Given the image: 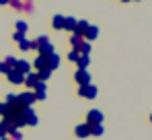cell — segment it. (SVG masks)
<instances>
[{
  "mask_svg": "<svg viewBox=\"0 0 152 140\" xmlns=\"http://www.w3.org/2000/svg\"><path fill=\"white\" fill-rule=\"evenodd\" d=\"M80 43H82V37H78V35H70V46H72V49H78Z\"/></svg>",
  "mask_w": 152,
  "mask_h": 140,
  "instance_id": "obj_26",
  "label": "cell"
},
{
  "mask_svg": "<svg viewBox=\"0 0 152 140\" xmlns=\"http://www.w3.org/2000/svg\"><path fill=\"white\" fill-rule=\"evenodd\" d=\"M33 49L39 52V56H50V54L56 52V49H53V43L50 41L48 35H39L37 39H33Z\"/></svg>",
  "mask_w": 152,
  "mask_h": 140,
  "instance_id": "obj_1",
  "label": "cell"
},
{
  "mask_svg": "<svg viewBox=\"0 0 152 140\" xmlns=\"http://www.w3.org/2000/svg\"><path fill=\"white\" fill-rule=\"evenodd\" d=\"M0 4H2V6H6V4H10V0H0Z\"/></svg>",
  "mask_w": 152,
  "mask_h": 140,
  "instance_id": "obj_33",
  "label": "cell"
},
{
  "mask_svg": "<svg viewBox=\"0 0 152 140\" xmlns=\"http://www.w3.org/2000/svg\"><path fill=\"white\" fill-rule=\"evenodd\" d=\"M60 62H62V58H60L56 52L50 54V56H48V70H51V72L58 70V68H60Z\"/></svg>",
  "mask_w": 152,
  "mask_h": 140,
  "instance_id": "obj_16",
  "label": "cell"
},
{
  "mask_svg": "<svg viewBox=\"0 0 152 140\" xmlns=\"http://www.w3.org/2000/svg\"><path fill=\"white\" fill-rule=\"evenodd\" d=\"M76 17H64V31H74V27H76Z\"/></svg>",
  "mask_w": 152,
  "mask_h": 140,
  "instance_id": "obj_18",
  "label": "cell"
},
{
  "mask_svg": "<svg viewBox=\"0 0 152 140\" xmlns=\"http://www.w3.org/2000/svg\"><path fill=\"white\" fill-rule=\"evenodd\" d=\"M74 134H76V138H88L91 136V126L88 124H78L74 128Z\"/></svg>",
  "mask_w": 152,
  "mask_h": 140,
  "instance_id": "obj_12",
  "label": "cell"
},
{
  "mask_svg": "<svg viewBox=\"0 0 152 140\" xmlns=\"http://www.w3.org/2000/svg\"><path fill=\"white\" fill-rule=\"evenodd\" d=\"M6 111H8V105H6V103L2 101V103H0V116L4 117V116H6Z\"/></svg>",
  "mask_w": 152,
  "mask_h": 140,
  "instance_id": "obj_32",
  "label": "cell"
},
{
  "mask_svg": "<svg viewBox=\"0 0 152 140\" xmlns=\"http://www.w3.org/2000/svg\"><path fill=\"white\" fill-rule=\"evenodd\" d=\"M150 122H152V113H150Z\"/></svg>",
  "mask_w": 152,
  "mask_h": 140,
  "instance_id": "obj_37",
  "label": "cell"
},
{
  "mask_svg": "<svg viewBox=\"0 0 152 140\" xmlns=\"http://www.w3.org/2000/svg\"><path fill=\"white\" fill-rule=\"evenodd\" d=\"M33 8H35V0H23L21 13H33Z\"/></svg>",
  "mask_w": 152,
  "mask_h": 140,
  "instance_id": "obj_24",
  "label": "cell"
},
{
  "mask_svg": "<svg viewBox=\"0 0 152 140\" xmlns=\"http://www.w3.org/2000/svg\"><path fill=\"white\" fill-rule=\"evenodd\" d=\"M76 66H78V70H88V66H91V56H80L78 62H76Z\"/></svg>",
  "mask_w": 152,
  "mask_h": 140,
  "instance_id": "obj_19",
  "label": "cell"
},
{
  "mask_svg": "<svg viewBox=\"0 0 152 140\" xmlns=\"http://www.w3.org/2000/svg\"><path fill=\"white\" fill-rule=\"evenodd\" d=\"M12 39H15V41L19 43V41H23V39H27V35H25V33H21V31H15V33H12Z\"/></svg>",
  "mask_w": 152,
  "mask_h": 140,
  "instance_id": "obj_29",
  "label": "cell"
},
{
  "mask_svg": "<svg viewBox=\"0 0 152 140\" xmlns=\"http://www.w3.org/2000/svg\"><path fill=\"white\" fill-rule=\"evenodd\" d=\"M6 78H8L10 85H23V83H25V76H23L21 72H17V70H10V72L6 74Z\"/></svg>",
  "mask_w": 152,
  "mask_h": 140,
  "instance_id": "obj_14",
  "label": "cell"
},
{
  "mask_svg": "<svg viewBox=\"0 0 152 140\" xmlns=\"http://www.w3.org/2000/svg\"><path fill=\"white\" fill-rule=\"evenodd\" d=\"M8 138L10 140H23V132H21V130H12V132L8 134Z\"/></svg>",
  "mask_w": 152,
  "mask_h": 140,
  "instance_id": "obj_28",
  "label": "cell"
},
{
  "mask_svg": "<svg viewBox=\"0 0 152 140\" xmlns=\"http://www.w3.org/2000/svg\"><path fill=\"white\" fill-rule=\"evenodd\" d=\"M132 2H140V0H132Z\"/></svg>",
  "mask_w": 152,
  "mask_h": 140,
  "instance_id": "obj_36",
  "label": "cell"
},
{
  "mask_svg": "<svg viewBox=\"0 0 152 140\" xmlns=\"http://www.w3.org/2000/svg\"><path fill=\"white\" fill-rule=\"evenodd\" d=\"M15 31H21V33H25L29 31V25H27V21H23V19H19L17 23H15Z\"/></svg>",
  "mask_w": 152,
  "mask_h": 140,
  "instance_id": "obj_21",
  "label": "cell"
},
{
  "mask_svg": "<svg viewBox=\"0 0 152 140\" xmlns=\"http://www.w3.org/2000/svg\"><path fill=\"white\" fill-rule=\"evenodd\" d=\"M97 95H99V89L95 87V85H84V87H78V97L80 99H97Z\"/></svg>",
  "mask_w": 152,
  "mask_h": 140,
  "instance_id": "obj_2",
  "label": "cell"
},
{
  "mask_svg": "<svg viewBox=\"0 0 152 140\" xmlns=\"http://www.w3.org/2000/svg\"><path fill=\"white\" fill-rule=\"evenodd\" d=\"M51 27H53L56 31L64 29V15H53V17H51Z\"/></svg>",
  "mask_w": 152,
  "mask_h": 140,
  "instance_id": "obj_17",
  "label": "cell"
},
{
  "mask_svg": "<svg viewBox=\"0 0 152 140\" xmlns=\"http://www.w3.org/2000/svg\"><path fill=\"white\" fill-rule=\"evenodd\" d=\"M10 6H12L15 10L21 13V8H23V0H10Z\"/></svg>",
  "mask_w": 152,
  "mask_h": 140,
  "instance_id": "obj_31",
  "label": "cell"
},
{
  "mask_svg": "<svg viewBox=\"0 0 152 140\" xmlns=\"http://www.w3.org/2000/svg\"><path fill=\"white\" fill-rule=\"evenodd\" d=\"M0 140H10V138H8V136H4V138H0Z\"/></svg>",
  "mask_w": 152,
  "mask_h": 140,
  "instance_id": "obj_34",
  "label": "cell"
},
{
  "mask_svg": "<svg viewBox=\"0 0 152 140\" xmlns=\"http://www.w3.org/2000/svg\"><path fill=\"white\" fill-rule=\"evenodd\" d=\"M88 21L86 19H78L76 21V27H74V31H72V35H78V37H82L84 33H86V29H88Z\"/></svg>",
  "mask_w": 152,
  "mask_h": 140,
  "instance_id": "obj_10",
  "label": "cell"
},
{
  "mask_svg": "<svg viewBox=\"0 0 152 140\" xmlns=\"http://www.w3.org/2000/svg\"><path fill=\"white\" fill-rule=\"evenodd\" d=\"M99 37V27L97 25H88V29H86V33L82 35V39L84 41H95Z\"/></svg>",
  "mask_w": 152,
  "mask_h": 140,
  "instance_id": "obj_13",
  "label": "cell"
},
{
  "mask_svg": "<svg viewBox=\"0 0 152 140\" xmlns=\"http://www.w3.org/2000/svg\"><path fill=\"white\" fill-rule=\"evenodd\" d=\"M91 49H93L91 41H84V39H82V43L78 46V54H80V56H91Z\"/></svg>",
  "mask_w": 152,
  "mask_h": 140,
  "instance_id": "obj_20",
  "label": "cell"
},
{
  "mask_svg": "<svg viewBox=\"0 0 152 140\" xmlns=\"http://www.w3.org/2000/svg\"><path fill=\"white\" fill-rule=\"evenodd\" d=\"M17 103L21 105V107H33V103H35V93L33 91H23V93L17 95Z\"/></svg>",
  "mask_w": 152,
  "mask_h": 140,
  "instance_id": "obj_4",
  "label": "cell"
},
{
  "mask_svg": "<svg viewBox=\"0 0 152 140\" xmlns=\"http://www.w3.org/2000/svg\"><path fill=\"white\" fill-rule=\"evenodd\" d=\"M15 64H17V58L15 56H6L0 62V74H8L10 70H15Z\"/></svg>",
  "mask_w": 152,
  "mask_h": 140,
  "instance_id": "obj_6",
  "label": "cell"
},
{
  "mask_svg": "<svg viewBox=\"0 0 152 140\" xmlns=\"http://www.w3.org/2000/svg\"><path fill=\"white\" fill-rule=\"evenodd\" d=\"M103 119H105V116H103L101 109H91V111L86 113V122H84V124L97 126V124H103Z\"/></svg>",
  "mask_w": 152,
  "mask_h": 140,
  "instance_id": "obj_5",
  "label": "cell"
},
{
  "mask_svg": "<svg viewBox=\"0 0 152 140\" xmlns=\"http://www.w3.org/2000/svg\"><path fill=\"white\" fill-rule=\"evenodd\" d=\"M19 49H23V52H31V49H33V41H31V39H23V41H19Z\"/></svg>",
  "mask_w": 152,
  "mask_h": 140,
  "instance_id": "obj_25",
  "label": "cell"
},
{
  "mask_svg": "<svg viewBox=\"0 0 152 140\" xmlns=\"http://www.w3.org/2000/svg\"><path fill=\"white\" fill-rule=\"evenodd\" d=\"M37 78H39V80H41V83H48V80H50L51 78V70H39V72H37Z\"/></svg>",
  "mask_w": 152,
  "mask_h": 140,
  "instance_id": "obj_23",
  "label": "cell"
},
{
  "mask_svg": "<svg viewBox=\"0 0 152 140\" xmlns=\"http://www.w3.org/2000/svg\"><path fill=\"white\" fill-rule=\"evenodd\" d=\"M15 70H17V72H21L23 76H27L29 72H33V66H31V62H29V60H25V58H23V60H17Z\"/></svg>",
  "mask_w": 152,
  "mask_h": 140,
  "instance_id": "obj_9",
  "label": "cell"
},
{
  "mask_svg": "<svg viewBox=\"0 0 152 140\" xmlns=\"http://www.w3.org/2000/svg\"><path fill=\"white\" fill-rule=\"evenodd\" d=\"M31 66H33V72L45 70L48 68V56H39L37 54V58H35V62H31Z\"/></svg>",
  "mask_w": 152,
  "mask_h": 140,
  "instance_id": "obj_11",
  "label": "cell"
},
{
  "mask_svg": "<svg viewBox=\"0 0 152 140\" xmlns=\"http://www.w3.org/2000/svg\"><path fill=\"white\" fill-rule=\"evenodd\" d=\"M105 134V126L97 124V126H91V136H103Z\"/></svg>",
  "mask_w": 152,
  "mask_h": 140,
  "instance_id": "obj_22",
  "label": "cell"
},
{
  "mask_svg": "<svg viewBox=\"0 0 152 140\" xmlns=\"http://www.w3.org/2000/svg\"><path fill=\"white\" fill-rule=\"evenodd\" d=\"M39 124V116L35 113V109L33 107H25V126H37Z\"/></svg>",
  "mask_w": 152,
  "mask_h": 140,
  "instance_id": "obj_8",
  "label": "cell"
},
{
  "mask_svg": "<svg viewBox=\"0 0 152 140\" xmlns=\"http://www.w3.org/2000/svg\"><path fill=\"white\" fill-rule=\"evenodd\" d=\"M74 83L78 85V87L93 85V76H91V72H88V70H78V68H76V72H74Z\"/></svg>",
  "mask_w": 152,
  "mask_h": 140,
  "instance_id": "obj_3",
  "label": "cell"
},
{
  "mask_svg": "<svg viewBox=\"0 0 152 140\" xmlns=\"http://www.w3.org/2000/svg\"><path fill=\"white\" fill-rule=\"evenodd\" d=\"M78 58H80L78 49H70V52H68V60H70L72 64H76V62H78Z\"/></svg>",
  "mask_w": 152,
  "mask_h": 140,
  "instance_id": "obj_27",
  "label": "cell"
},
{
  "mask_svg": "<svg viewBox=\"0 0 152 140\" xmlns=\"http://www.w3.org/2000/svg\"><path fill=\"white\" fill-rule=\"evenodd\" d=\"M4 103H6V105L17 103V95H15V93H8V95H6V99H4Z\"/></svg>",
  "mask_w": 152,
  "mask_h": 140,
  "instance_id": "obj_30",
  "label": "cell"
},
{
  "mask_svg": "<svg viewBox=\"0 0 152 140\" xmlns=\"http://www.w3.org/2000/svg\"><path fill=\"white\" fill-rule=\"evenodd\" d=\"M33 93H35V101H45L48 99V83H37V87L33 89Z\"/></svg>",
  "mask_w": 152,
  "mask_h": 140,
  "instance_id": "obj_7",
  "label": "cell"
},
{
  "mask_svg": "<svg viewBox=\"0 0 152 140\" xmlns=\"http://www.w3.org/2000/svg\"><path fill=\"white\" fill-rule=\"evenodd\" d=\"M37 83H39V78H37V72H29V74L25 76V83H23V85H25L29 91H33V89L37 87Z\"/></svg>",
  "mask_w": 152,
  "mask_h": 140,
  "instance_id": "obj_15",
  "label": "cell"
},
{
  "mask_svg": "<svg viewBox=\"0 0 152 140\" xmlns=\"http://www.w3.org/2000/svg\"><path fill=\"white\" fill-rule=\"evenodd\" d=\"M119 2H132V0H119Z\"/></svg>",
  "mask_w": 152,
  "mask_h": 140,
  "instance_id": "obj_35",
  "label": "cell"
}]
</instances>
